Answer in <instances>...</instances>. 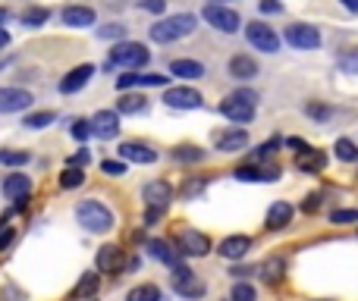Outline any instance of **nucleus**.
Segmentation results:
<instances>
[{"label": "nucleus", "instance_id": "nucleus-22", "mask_svg": "<svg viewBox=\"0 0 358 301\" xmlns=\"http://www.w3.org/2000/svg\"><path fill=\"white\" fill-rule=\"evenodd\" d=\"M63 25H69V29H88V25H94V10L91 6H66L63 10Z\"/></svg>", "mask_w": 358, "mask_h": 301}, {"label": "nucleus", "instance_id": "nucleus-35", "mask_svg": "<svg viewBox=\"0 0 358 301\" xmlns=\"http://www.w3.org/2000/svg\"><path fill=\"white\" fill-rule=\"evenodd\" d=\"M283 270H286V263H283L280 257H270L267 263H261V276H264L267 282H280Z\"/></svg>", "mask_w": 358, "mask_h": 301}, {"label": "nucleus", "instance_id": "nucleus-32", "mask_svg": "<svg viewBox=\"0 0 358 301\" xmlns=\"http://www.w3.org/2000/svg\"><path fill=\"white\" fill-rule=\"evenodd\" d=\"M22 25H31V29H38V25H47L50 19V10H44V6H29V10H22Z\"/></svg>", "mask_w": 358, "mask_h": 301}, {"label": "nucleus", "instance_id": "nucleus-33", "mask_svg": "<svg viewBox=\"0 0 358 301\" xmlns=\"http://www.w3.org/2000/svg\"><path fill=\"white\" fill-rule=\"evenodd\" d=\"M98 286H100L98 273H85L79 286L73 288V298H88V295H98Z\"/></svg>", "mask_w": 358, "mask_h": 301}, {"label": "nucleus", "instance_id": "nucleus-8", "mask_svg": "<svg viewBox=\"0 0 358 301\" xmlns=\"http://www.w3.org/2000/svg\"><path fill=\"white\" fill-rule=\"evenodd\" d=\"M283 38H286V44H289V47H295V50H314V47H320V31L314 29V25H305V22L286 25Z\"/></svg>", "mask_w": 358, "mask_h": 301}, {"label": "nucleus", "instance_id": "nucleus-53", "mask_svg": "<svg viewBox=\"0 0 358 301\" xmlns=\"http://www.w3.org/2000/svg\"><path fill=\"white\" fill-rule=\"evenodd\" d=\"M6 22V10H3V6H0V25H3Z\"/></svg>", "mask_w": 358, "mask_h": 301}, {"label": "nucleus", "instance_id": "nucleus-15", "mask_svg": "<svg viewBox=\"0 0 358 301\" xmlns=\"http://www.w3.org/2000/svg\"><path fill=\"white\" fill-rule=\"evenodd\" d=\"M31 94L25 88H0V113H19L31 107Z\"/></svg>", "mask_w": 358, "mask_h": 301}, {"label": "nucleus", "instance_id": "nucleus-36", "mask_svg": "<svg viewBox=\"0 0 358 301\" xmlns=\"http://www.w3.org/2000/svg\"><path fill=\"white\" fill-rule=\"evenodd\" d=\"M204 185H207V179H201V176H188V179L182 182V192H179V194H182L186 201H192L195 194L204 192Z\"/></svg>", "mask_w": 358, "mask_h": 301}, {"label": "nucleus", "instance_id": "nucleus-4", "mask_svg": "<svg viewBox=\"0 0 358 301\" xmlns=\"http://www.w3.org/2000/svg\"><path fill=\"white\" fill-rule=\"evenodd\" d=\"M170 201H173V185H170L167 179L148 182V185H144V204H148V210H144V226L154 223V219L170 207Z\"/></svg>", "mask_w": 358, "mask_h": 301}, {"label": "nucleus", "instance_id": "nucleus-9", "mask_svg": "<svg viewBox=\"0 0 358 301\" xmlns=\"http://www.w3.org/2000/svg\"><path fill=\"white\" fill-rule=\"evenodd\" d=\"M245 38H248L251 47L264 50V54H276V50H280V38H276V31L270 29V25H264V22H248L245 25Z\"/></svg>", "mask_w": 358, "mask_h": 301}, {"label": "nucleus", "instance_id": "nucleus-49", "mask_svg": "<svg viewBox=\"0 0 358 301\" xmlns=\"http://www.w3.org/2000/svg\"><path fill=\"white\" fill-rule=\"evenodd\" d=\"M85 160H88V150H79L75 157H69V167H82Z\"/></svg>", "mask_w": 358, "mask_h": 301}, {"label": "nucleus", "instance_id": "nucleus-18", "mask_svg": "<svg viewBox=\"0 0 358 301\" xmlns=\"http://www.w3.org/2000/svg\"><path fill=\"white\" fill-rule=\"evenodd\" d=\"M232 176H236L239 182H276L280 179V167H261V169L258 167H239Z\"/></svg>", "mask_w": 358, "mask_h": 301}, {"label": "nucleus", "instance_id": "nucleus-2", "mask_svg": "<svg viewBox=\"0 0 358 301\" xmlns=\"http://www.w3.org/2000/svg\"><path fill=\"white\" fill-rule=\"evenodd\" d=\"M255 104H258V94L251 91V88H239V91H232L230 98L220 100V113H223L230 123H251L255 119Z\"/></svg>", "mask_w": 358, "mask_h": 301}, {"label": "nucleus", "instance_id": "nucleus-52", "mask_svg": "<svg viewBox=\"0 0 358 301\" xmlns=\"http://www.w3.org/2000/svg\"><path fill=\"white\" fill-rule=\"evenodd\" d=\"M343 69H358V60H343Z\"/></svg>", "mask_w": 358, "mask_h": 301}, {"label": "nucleus", "instance_id": "nucleus-43", "mask_svg": "<svg viewBox=\"0 0 358 301\" xmlns=\"http://www.w3.org/2000/svg\"><path fill=\"white\" fill-rule=\"evenodd\" d=\"M100 38H126V25H104V29H98Z\"/></svg>", "mask_w": 358, "mask_h": 301}, {"label": "nucleus", "instance_id": "nucleus-55", "mask_svg": "<svg viewBox=\"0 0 358 301\" xmlns=\"http://www.w3.org/2000/svg\"><path fill=\"white\" fill-rule=\"evenodd\" d=\"M230 301H232V298H230Z\"/></svg>", "mask_w": 358, "mask_h": 301}, {"label": "nucleus", "instance_id": "nucleus-40", "mask_svg": "<svg viewBox=\"0 0 358 301\" xmlns=\"http://www.w3.org/2000/svg\"><path fill=\"white\" fill-rule=\"evenodd\" d=\"M69 129H73V138H79V141H88V138H91V123H88V119H73Z\"/></svg>", "mask_w": 358, "mask_h": 301}, {"label": "nucleus", "instance_id": "nucleus-24", "mask_svg": "<svg viewBox=\"0 0 358 301\" xmlns=\"http://www.w3.org/2000/svg\"><path fill=\"white\" fill-rule=\"evenodd\" d=\"M148 110V100L142 94H132V91H119V100H117V113L123 116H135V113H144Z\"/></svg>", "mask_w": 358, "mask_h": 301}, {"label": "nucleus", "instance_id": "nucleus-29", "mask_svg": "<svg viewBox=\"0 0 358 301\" xmlns=\"http://www.w3.org/2000/svg\"><path fill=\"white\" fill-rule=\"evenodd\" d=\"M126 301H161V288L154 282H142V286L126 292Z\"/></svg>", "mask_w": 358, "mask_h": 301}, {"label": "nucleus", "instance_id": "nucleus-25", "mask_svg": "<svg viewBox=\"0 0 358 301\" xmlns=\"http://www.w3.org/2000/svg\"><path fill=\"white\" fill-rule=\"evenodd\" d=\"M144 251H148L154 261L167 263V267H173V263H179V254H176L173 248H170L167 242H161V238H148V245H144Z\"/></svg>", "mask_w": 358, "mask_h": 301}, {"label": "nucleus", "instance_id": "nucleus-30", "mask_svg": "<svg viewBox=\"0 0 358 301\" xmlns=\"http://www.w3.org/2000/svg\"><path fill=\"white\" fill-rule=\"evenodd\" d=\"M31 160L29 150H16V148H3L0 150V167H25Z\"/></svg>", "mask_w": 358, "mask_h": 301}, {"label": "nucleus", "instance_id": "nucleus-11", "mask_svg": "<svg viewBox=\"0 0 358 301\" xmlns=\"http://www.w3.org/2000/svg\"><path fill=\"white\" fill-rule=\"evenodd\" d=\"M123 263H126V251L119 248V245H104V248H98V254H94L98 273H119Z\"/></svg>", "mask_w": 358, "mask_h": 301}, {"label": "nucleus", "instance_id": "nucleus-16", "mask_svg": "<svg viewBox=\"0 0 358 301\" xmlns=\"http://www.w3.org/2000/svg\"><path fill=\"white\" fill-rule=\"evenodd\" d=\"M91 75H94V66H91V63H82V66L69 69V72L63 75V82H60V91H63V94H75L79 88L88 85V79H91Z\"/></svg>", "mask_w": 358, "mask_h": 301}, {"label": "nucleus", "instance_id": "nucleus-50", "mask_svg": "<svg viewBox=\"0 0 358 301\" xmlns=\"http://www.w3.org/2000/svg\"><path fill=\"white\" fill-rule=\"evenodd\" d=\"M343 6H345L349 13H358V0H343Z\"/></svg>", "mask_w": 358, "mask_h": 301}, {"label": "nucleus", "instance_id": "nucleus-7", "mask_svg": "<svg viewBox=\"0 0 358 301\" xmlns=\"http://www.w3.org/2000/svg\"><path fill=\"white\" fill-rule=\"evenodd\" d=\"M176 248L186 257H204L211 254V238L198 229H179L176 232Z\"/></svg>", "mask_w": 358, "mask_h": 301}, {"label": "nucleus", "instance_id": "nucleus-38", "mask_svg": "<svg viewBox=\"0 0 358 301\" xmlns=\"http://www.w3.org/2000/svg\"><path fill=\"white\" fill-rule=\"evenodd\" d=\"M336 157L339 160H358V148L349 141V138H339L336 141Z\"/></svg>", "mask_w": 358, "mask_h": 301}, {"label": "nucleus", "instance_id": "nucleus-45", "mask_svg": "<svg viewBox=\"0 0 358 301\" xmlns=\"http://www.w3.org/2000/svg\"><path fill=\"white\" fill-rule=\"evenodd\" d=\"M301 210H305V213H318L320 210V198H318V194H308V198L301 201Z\"/></svg>", "mask_w": 358, "mask_h": 301}, {"label": "nucleus", "instance_id": "nucleus-23", "mask_svg": "<svg viewBox=\"0 0 358 301\" xmlns=\"http://www.w3.org/2000/svg\"><path fill=\"white\" fill-rule=\"evenodd\" d=\"M292 223V204L289 201H274L267 210V229H283Z\"/></svg>", "mask_w": 358, "mask_h": 301}, {"label": "nucleus", "instance_id": "nucleus-27", "mask_svg": "<svg viewBox=\"0 0 358 301\" xmlns=\"http://www.w3.org/2000/svg\"><path fill=\"white\" fill-rule=\"evenodd\" d=\"M170 72H173L176 79H201L204 66H201L198 60H173L170 63Z\"/></svg>", "mask_w": 358, "mask_h": 301}, {"label": "nucleus", "instance_id": "nucleus-47", "mask_svg": "<svg viewBox=\"0 0 358 301\" xmlns=\"http://www.w3.org/2000/svg\"><path fill=\"white\" fill-rule=\"evenodd\" d=\"M13 238H16V232H13V229H6V226H3V229H0V251H6V248H10V245H13Z\"/></svg>", "mask_w": 358, "mask_h": 301}, {"label": "nucleus", "instance_id": "nucleus-5", "mask_svg": "<svg viewBox=\"0 0 358 301\" xmlns=\"http://www.w3.org/2000/svg\"><path fill=\"white\" fill-rule=\"evenodd\" d=\"M151 60V50L138 41H117L110 47V63L113 66H123V69H142L144 63Z\"/></svg>", "mask_w": 358, "mask_h": 301}, {"label": "nucleus", "instance_id": "nucleus-6", "mask_svg": "<svg viewBox=\"0 0 358 301\" xmlns=\"http://www.w3.org/2000/svg\"><path fill=\"white\" fill-rule=\"evenodd\" d=\"M201 16H204L207 25H214V29L223 31V35H232V31H239V25H242L239 13L230 10V6H223V3H207L204 10H201Z\"/></svg>", "mask_w": 358, "mask_h": 301}, {"label": "nucleus", "instance_id": "nucleus-48", "mask_svg": "<svg viewBox=\"0 0 358 301\" xmlns=\"http://www.w3.org/2000/svg\"><path fill=\"white\" fill-rule=\"evenodd\" d=\"M283 6L276 3V0H261V13H280Z\"/></svg>", "mask_w": 358, "mask_h": 301}, {"label": "nucleus", "instance_id": "nucleus-19", "mask_svg": "<svg viewBox=\"0 0 358 301\" xmlns=\"http://www.w3.org/2000/svg\"><path fill=\"white\" fill-rule=\"evenodd\" d=\"M295 167L301 169V173H320V169L327 167V154L324 150H314V148H305L295 154Z\"/></svg>", "mask_w": 358, "mask_h": 301}, {"label": "nucleus", "instance_id": "nucleus-46", "mask_svg": "<svg viewBox=\"0 0 358 301\" xmlns=\"http://www.w3.org/2000/svg\"><path fill=\"white\" fill-rule=\"evenodd\" d=\"M142 6L148 13H163L167 10V0H142Z\"/></svg>", "mask_w": 358, "mask_h": 301}, {"label": "nucleus", "instance_id": "nucleus-14", "mask_svg": "<svg viewBox=\"0 0 358 301\" xmlns=\"http://www.w3.org/2000/svg\"><path fill=\"white\" fill-rule=\"evenodd\" d=\"M117 150H119V160H126V163H142V167H148V163L157 160V150L142 141H123Z\"/></svg>", "mask_w": 358, "mask_h": 301}, {"label": "nucleus", "instance_id": "nucleus-51", "mask_svg": "<svg viewBox=\"0 0 358 301\" xmlns=\"http://www.w3.org/2000/svg\"><path fill=\"white\" fill-rule=\"evenodd\" d=\"M6 44H10V35H6L3 29H0V47H6Z\"/></svg>", "mask_w": 358, "mask_h": 301}, {"label": "nucleus", "instance_id": "nucleus-12", "mask_svg": "<svg viewBox=\"0 0 358 301\" xmlns=\"http://www.w3.org/2000/svg\"><path fill=\"white\" fill-rule=\"evenodd\" d=\"M119 132V113L117 110H98L91 116V135H98L100 141H110Z\"/></svg>", "mask_w": 358, "mask_h": 301}, {"label": "nucleus", "instance_id": "nucleus-10", "mask_svg": "<svg viewBox=\"0 0 358 301\" xmlns=\"http://www.w3.org/2000/svg\"><path fill=\"white\" fill-rule=\"evenodd\" d=\"M163 104L173 107V110H198V107L204 104V98H201L195 88L179 85V88H170V91L163 94Z\"/></svg>", "mask_w": 358, "mask_h": 301}, {"label": "nucleus", "instance_id": "nucleus-26", "mask_svg": "<svg viewBox=\"0 0 358 301\" xmlns=\"http://www.w3.org/2000/svg\"><path fill=\"white\" fill-rule=\"evenodd\" d=\"M230 75H232V79H239V82L255 79V75H258V63L251 60V56H245V54L232 56V60H230Z\"/></svg>", "mask_w": 358, "mask_h": 301}, {"label": "nucleus", "instance_id": "nucleus-21", "mask_svg": "<svg viewBox=\"0 0 358 301\" xmlns=\"http://www.w3.org/2000/svg\"><path fill=\"white\" fill-rule=\"evenodd\" d=\"M29 192H31V179H29V176L13 173V176H6V179H3V198L19 201V198H29Z\"/></svg>", "mask_w": 358, "mask_h": 301}, {"label": "nucleus", "instance_id": "nucleus-54", "mask_svg": "<svg viewBox=\"0 0 358 301\" xmlns=\"http://www.w3.org/2000/svg\"><path fill=\"white\" fill-rule=\"evenodd\" d=\"M217 3H220V0H217Z\"/></svg>", "mask_w": 358, "mask_h": 301}, {"label": "nucleus", "instance_id": "nucleus-39", "mask_svg": "<svg viewBox=\"0 0 358 301\" xmlns=\"http://www.w3.org/2000/svg\"><path fill=\"white\" fill-rule=\"evenodd\" d=\"M232 301H258V295H255V288L248 286V282H236L232 286V295H230Z\"/></svg>", "mask_w": 358, "mask_h": 301}, {"label": "nucleus", "instance_id": "nucleus-28", "mask_svg": "<svg viewBox=\"0 0 358 301\" xmlns=\"http://www.w3.org/2000/svg\"><path fill=\"white\" fill-rule=\"evenodd\" d=\"M173 288H176L179 295H186V298H201V295H204V282H201L195 273L186 276V279H176Z\"/></svg>", "mask_w": 358, "mask_h": 301}, {"label": "nucleus", "instance_id": "nucleus-34", "mask_svg": "<svg viewBox=\"0 0 358 301\" xmlns=\"http://www.w3.org/2000/svg\"><path fill=\"white\" fill-rule=\"evenodd\" d=\"M82 182H85V173H82V167H69L60 173V188H79Z\"/></svg>", "mask_w": 358, "mask_h": 301}, {"label": "nucleus", "instance_id": "nucleus-3", "mask_svg": "<svg viewBox=\"0 0 358 301\" xmlns=\"http://www.w3.org/2000/svg\"><path fill=\"white\" fill-rule=\"evenodd\" d=\"M75 217H79V226H85L88 232H110L113 229V213L107 204H100L98 198H85L75 207Z\"/></svg>", "mask_w": 358, "mask_h": 301}, {"label": "nucleus", "instance_id": "nucleus-13", "mask_svg": "<svg viewBox=\"0 0 358 301\" xmlns=\"http://www.w3.org/2000/svg\"><path fill=\"white\" fill-rule=\"evenodd\" d=\"M151 85H167V75L157 72H135V69H126L123 75H117V88L119 91H129V88H151Z\"/></svg>", "mask_w": 358, "mask_h": 301}, {"label": "nucleus", "instance_id": "nucleus-42", "mask_svg": "<svg viewBox=\"0 0 358 301\" xmlns=\"http://www.w3.org/2000/svg\"><path fill=\"white\" fill-rule=\"evenodd\" d=\"M330 219L333 223H358V210H333Z\"/></svg>", "mask_w": 358, "mask_h": 301}, {"label": "nucleus", "instance_id": "nucleus-41", "mask_svg": "<svg viewBox=\"0 0 358 301\" xmlns=\"http://www.w3.org/2000/svg\"><path fill=\"white\" fill-rule=\"evenodd\" d=\"M100 173H107V176H126V160H104V163H100Z\"/></svg>", "mask_w": 358, "mask_h": 301}, {"label": "nucleus", "instance_id": "nucleus-17", "mask_svg": "<svg viewBox=\"0 0 358 301\" xmlns=\"http://www.w3.org/2000/svg\"><path fill=\"white\" fill-rule=\"evenodd\" d=\"M214 144H217V150H223V154H236V150H242L245 144H248V132L245 129L217 132V135H214Z\"/></svg>", "mask_w": 358, "mask_h": 301}, {"label": "nucleus", "instance_id": "nucleus-1", "mask_svg": "<svg viewBox=\"0 0 358 301\" xmlns=\"http://www.w3.org/2000/svg\"><path fill=\"white\" fill-rule=\"evenodd\" d=\"M195 25H198V19H195L192 13H176V16H167V19L151 25V41H157V44L179 41V38L192 35Z\"/></svg>", "mask_w": 358, "mask_h": 301}, {"label": "nucleus", "instance_id": "nucleus-31", "mask_svg": "<svg viewBox=\"0 0 358 301\" xmlns=\"http://www.w3.org/2000/svg\"><path fill=\"white\" fill-rule=\"evenodd\" d=\"M173 160H179V163H201V160H204V150L195 148V144H179V148H173Z\"/></svg>", "mask_w": 358, "mask_h": 301}, {"label": "nucleus", "instance_id": "nucleus-44", "mask_svg": "<svg viewBox=\"0 0 358 301\" xmlns=\"http://www.w3.org/2000/svg\"><path fill=\"white\" fill-rule=\"evenodd\" d=\"M305 110H308V116H314V119H327V116H330V107H324V104H308Z\"/></svg>", "mask_w": 358, "mask_h": 301}, {"label": "nucleus", "instance_id": "nucleus-37", "mask_svg": "<svg viewBox=\"0 0 358 301\" xmlns=\"http://www.w3.org/2000/svg\"><path fill=\"white\" fill-rule=\"evenodd\" d=\"M54 123V110H41V113H29V116L22 119V125H29V129H44V125Z\"/></svg>", "mask_w": 358, "mask_h": 301}, {"label": "nucleus", "instance_id": "nucleus-20", "mask_svg": "<svg viewBox=\"0 0 358 301\" xmlns=\"http://www.w3.org/2000/svg\"><path fill=\"white\" fill-rule=\"evenodd\" d=\"M248 248H251L248 236H230L220 242V254H223L226 261H242V257L248 254Z\"/></svg>", "mask_w": 358, "mask_h": 301}]
</instances>
